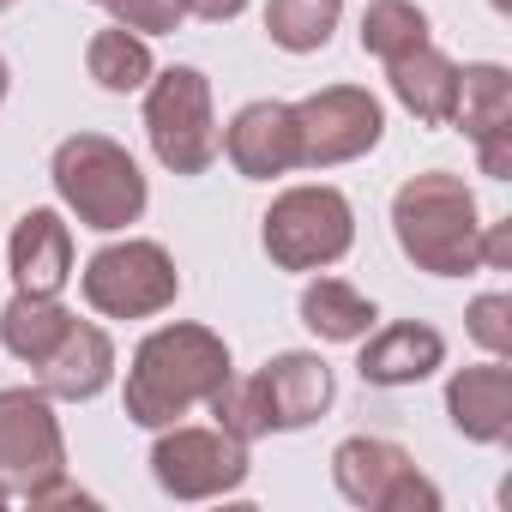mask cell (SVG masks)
Returning a JSON list of instances; mask_svg holds the SVG:
<instances>
[{"instance_id":"6da1fadb","label":"cell","mask_w":512,"mask_h":512,"mask_svg":"<svg viewBox=\"0 0 512 512\" xmlns=\"http://www.w3.org/2000/svg\"><path fill=\"white\" fill-rule=\"evenodd\" d=\"M223 380H229V344H223V332L175 320V326H157V332L139 338V350L127 362L121 404H127V422L169 428L187 410H199Z\"/></svg>"},{"instance_id":"7a4b0ae2","label":"cell","mask_w":512,"mask_h":512,"mask_svg":"<svg viewBox=\"0 0 512 512\" xmlns=\"http://www.w3.org/2000/svg\"><path fill=\"white\" fill-rule=\"evenodd\" d=\"M392 235L404 247V260L428 278H464L482 266V211H476V193L446 175V169H428V175H410L398 193H392Z\"/></svg>"},{"instance_id":"3957f363","label":"cell","mask_w":512,"mask_h":512,"mask_svg":"<svg viewBox=\"0 0 512 512\" xmlns=\"http://www.w3.org/2000/svg\"><path fill=\"white\" fill-rule=\"evenodd\" d=\"M49 181H55L61 205L85 229H97V235H115V229L139 223L145 205H151V187H145L133 151L115 145L109 133H73V139H61L55 157H49Z\"/></svg>"},{"instance_id":"277c9868","label":"cell","mask_w":512,"mask_h":512,"mask_svg":"<svg viewBox=\"0 0 512 512\" xmlns=\"http://www.w3.org/2000/svg\"><path fill=\"white\" fill-rule=\"evenodd\" d=\"M260 247L278 272H326L356 247V211L326 181L284 187L260 217Z\"/></svg>"},{"instance_id":"5b68a950","label":"cell","mask_w":512,"mask_h":512,"mask_svg":"<svg viewBox=\"0 0 512 512\" xmlns=\"http://www.w3.org/2000/svg\"><path fill=\"white\" fill-rule=\"evenodd\" d=\"M145 139L169 175H205L217 163V115L211 79L199 67H163L145 85Z\"/></svg>"},{"instance_id":"8992f818","label":"cell","mask_w":512,"mask_h":512,"mask_svg":"<svg viewBox=\"0 0 512 512\" xmlns=\"http://www.w3.org/2000/svg\"><path fill=\"white\" fill-rule=\"evenodd\" d=\"M79 290H85L91 314H103V320H151V314L175 308L181 272H175L163 241L127 235V241H109L91 253L79 272Z\"/></svg>"},{"instance_id":"52a82bcc","label":"cell","mask_w":512,"mask_h":512,"mask_svg":"<svg viewBox=\"0 0 512 512\" xmlns=\"http://www.w3.org/2000/svg\"><path fill=\"white\" fill-rule=\"evenodd\" d=\"M253 458H247V440L223 434L217 422L211 428H187V422H169L157 428V446H151V482L169 494V500H223L247 482Z\"/></svg>"},{"instance_id":"ba28073f","label":"cell","mask_w":512,"mask_h":512,"mask_svg":"<svg viewBox=\"0 0 512 512\" xmlns=\"http://www.w3.org/2000/svg\"><path fill=\"white\" fill-rule=\"evenodd\" d=\"M332 488L362 512H440V488L398 440L380 434H350L332 452Z\"/></svg>"},{"instance_id":"9c48e42d","label":"cell","mask_w":512,"mask_h":512,"mask_svg":"<svg viewBox=\"0 0 512 512\" xmlns=\"http://www.w3.org/2000/svg\"><path fill=\"white\" fill-rule=\"evenodd\" d=\"M0 476L19 488V500L67 476V434L43 386H0Z\"/></svg>"},{"instance_id":"30bf717a","label":"cell","mask_w":512,"mask_h":512,"mask_svg":"<svg viewBox=\"0 0 512 512\" xmlns=\"http://www.w3.org/2000/svg\"><path fill=\"white\" fill-rule=\"evenodd\" d=\"M296 133H302V169H338L380 145L386 109L362 85H326L296 103Z\"/></svg>"},{"instance_id":"8fae6325","label":"cell","mask_w":512,"mask_h":512,"mask_svg":"<svg viewBox=\"0 0 512 512\" xmlns=\"http://www.w3.org/2000/svg\"><path fill=\"white\" fill-rule=\"evenodd\" d=\"M217 151L235 163L241 181H278L290 169H302V133H296V103L260 97V103H241L235 121L223 127Z\"/></svg>"},{"instance_id":"7c38bea8","label":"cell","mask_w":512,"mask_h":512,"mask_svg":"<svg viewBox=\"0 0 512 512\" xmlns=\"http://www.w3.org/2000/svg\"><path fill=\"white\" fill-rule=\"evenodd\" d=\"M253 380H260L266 428H272V434L314 428V422L332 410V398H338V380H332V368H326L314 350H284V356H272Z\"/></svg>"},{"instance_id":"4fadbf2b","label":"cell","mask_w":512,"mask_h":512,"mask_svg":"<svg viewBox=\"0 0 512 512\" xmlns=\"http://www.w3.org/2000/svg\"><path fill=\"white\" fill-rule=\"evenodd\" d=\"M7 272L25 296H61L67 278H73V229L61 211L37 205L13 223V241H7Z\"/></svg>"},{"instance_id":"5bb4252c","label":"cell","mask_w":512,"mask_h":512,"mask_svg":"<svg viewBox=\"0 0 512 512\" xmlns=\"http://www.w3.org/2000/svg\"><path fill=\"white\" fill-rule=\"evenodd\" d=\"M446 416L476 446H506L512 434V368L506 356H488L476 368H458L446 380Z\"/></svg>"},{"instance_id":"9a60e30c","label":"cell","mask_w":512,"mask_h":512,"mask_svg":"<svg viewBox=\"0 0 512 512\" xmlns=\"http://www.w3.org/2000/svg\"><path fill=\"white\" fill-rule=\"evenodd\" d=\"M115 380V338L91 320H73L67 338L37 362V386L55 398V404H85L97 398L103 386Z\"/></svg>"},{"instance_id":"2e32d148","label":"cell","mask_w":512,"mask_h":512,"mask_svg":"<svg viewBox=\"0 0 512 512\" xmlns=\"http://www.w3.org/2000/svg\"><path fill=\"white\" fill-rule=\"evenodd\" d=\"M434 368H446V338L428 320H392V326L368 332L362 338V362H356V374L368 386H386V392L392 386H416Z\"/></svg>"},{"instance_id":"e0dca14e","label":"cell","mask_w":512,"mask_h":512,"mask_svg":"<svg viewBox=\"0 0 512 512\" xmlns=\"http://www.w3.org/2000/svg\"><path fill=\"white\" fill-rule=\"evenodd\" d=\"M386 79H392V97L422 121V127H446L452 121V91H458V61L440 55L434 43L386 61Z\"/></svg>"},{"instance_id":"ac0fdd59","label":"cell","mask_w":512,"mask_h":512,"mask_svg":"<svg viewBox=\"0 0 512 512\" xmlns=\"http://www.w3.org/2000/svg\"><path fill=\"white\" fill-rule=\"evenodd\" d=\"M464 139H488L500 127H512V73L500 61H470L458 67V91H452V121Z\"/></svg>"},{"instance_id":"d6986e66","label":"cell","mask_w":512,"mask_h":512,"mask_svg":"<svg viewBox=\"0 0 512 512\" xmlns=\"http://www.w3.org/2000/svg\"><path fill=\"white\" fill-rule=\"evenodd\" d=\"M374 320H380V308L356 284H344V278H314L302 290V326L320 344H362L374 332Z\"/></svg>"},{"instance_id":"ffe728a7","label":"cell","mask_w":512,"mask_h":512,"mask_svg":"<svg viewBox=\"0 0 512 512\" xmlns=\"http://www.w3.org/2000/svg\"><path fill=\"white\" fill-rule=\"evenodd\" d=\"M79 314H67L61 308V296H13L7 308H0V344H7V356L13 362H25V368H37L61 338H67V326H73Z\"/></svg>"},{"instance_id":"44dd1931","label":"cell","mask_w":512,"mask_h":512,"mask_svg":"<svg viewBox=\"0 0 512 512\" xmlns=\"http://www.w3.org/2000/svg\"><path fill=\"white\" fill-rule=\"evenodd\" d=\"M85 73L97 79V91H109V97H133V91L151 85L157 61H151V43H145L139 31L109 25V31H97V37L85 43Z\"/></svg>"},{"instance_id":"7402d4cb","label":"cell","mask_w":512,"mask_h":512,"mask_svg":"<svg viewBox=\"0 0 512 512\" xmlns=\"http://www.w3.org/2000/svg\"><path fill=\"white\" fill-rule=\"evenodd\" d=\"M344 19V0H266V37L284 55H320Z\"/></svg>"},{"instance_id":"603a6c76","label":"cell","mask_w":512,"mask_h":512,"mask_svg":"<svg viewBox=\"0 0 512 512\" xmlns=\"http://www.w3.org/2000/svg\"><path fill=\"white\" fill-rule=\"evenodd\" d=\"M422 43H434V37H428V13L416 7V0H368V13H362V55L398 61V55H410Z\"/></svg>"},{"instance_id":"cb8c5ba5","label":"cell","mask_w":512,"mask_h":512,"mask_svg":"<svg viewBox=\"0 0 512 512\" xmlns=\"http://www.w3.org/2000/svg\"><path fill=\"white\" fill-rule=\"evenodd\" d=\"M205 410L217 416L223 434H235V440H247V446L260 440V434H272V428H266V398H260V380H253V374H247V380L229 374V380L205 398Z\"/></svg>"},{"instance_id":"d4e9b609","label":"cell","mask_w":512,"mask_h":512,"mask_svg":"<svg viewBox=\"0 0 512 512\" xmlns=\"http://www.w3.org/2000/svg\"><path fill=\"white\" fill-rule=\"evenodd\" d=\"M464 332L488 350V356H512V296L488 290L464 308Z\"/></svg>"},{"instance_id":"484cf974","label":"cell","mask_w":512,"mask_h":512,"mask_svg":"<svg viewBox=\"0 0 512 512\" xmlns=\"http://www.w3.org/2000/svg\"><path fill=\"white\" fill-rule=\"evenodd\" d=\"M103 7L115 13L121 31H139V37H169V31H181V19H187L181 0H103Z\"/></svg>"},{"instance_id":"4316f807","label":"cell","mask_w":512,"mask_h":512,"mask_svg":"<svg viewBox=\"0 0 512 512\" xmlns=\"http://www.w3.org/2000/svg\"><path fill=\"white\" fill-rule=\"evenodd\" d=\"M476 157H482V175L506 181V175H512V127H500V133L476 139Z\"/></svg>"},{"instance_id":"83f0119b","label":"cell","mask_w":512,"mask_h":512,"mask_svg":"<svg viewBox=\"0 0 512 512\" xmlns=\"http://www.w3.org/2000/svg\"><path fill=\"white\" fill-rule=\"evenodd\" d=\"M506 260H512V217L482 223V266L488 272H506Z\"/></svg>"},{"instance_id":"f1b7e54d","label":"cell","mask_w":512,"mask_h":512,"mask_svg":"<svg viewBox=\"0 0 512 512\" xmlns=\"http://www.w3.org/2000/svg\"><path fill=\"white\" fill-rule=\"evenodd\" d=\"M181 7H187V19L229 25V19H241V13H247V0H181Z\"/></svg>"},{"instance_id":"f546056e","label":"cell","mask_w":512,"mask_h":512,"mask_svg":"<svg viewBox=\"0 0 512 512\" xmlns=\"http://www.w3.org/2000/svg\"><path fill=\"white\" fill-rule=\"evenodd\" d=\"M7 91H13V67L0 61V103H7Z\"/></svg>"},{"instance_id":"4dcf8cb0","label":"cell","mask_w":512,"mask_h":512,"mask_svg":"<svg viewBox=\"0 0 512 512\" xmlns=\"http://www.w3.org/2000/svg\"><path fill=\"white\" fill-rule=\"evenodd\" d=\"M13 500H19V488H13L7 476H0V506H13Z\"/></svg>"},{"instance_id":"1f68e13d","label":"cell","mask_w":512,"mask_h":512,"mask_svg":"<svg viewBox=\"0 0 512 512\" xmlns=\"http://www.w3.org/2000/svg\"><path fill=\"white\" fill-rule=\"evenodd\" d=\"M488 7H494V13H512V0H488Z\"/></svg>"},{"instance_id":"d6a6232c","label":"cell","mask_w":512,"mask_h":512,"mask_svg":"<svg viewBox=\"0 0 512 512\" xmlns=\"http://www.w3.org/2000/svg\"><path fill=\"white\" fill-rule=\"evenodd\" d=\"M7 7H19V0H0V13H7Z\"/></svg>"},{"instance_id":"836d02e7","label":"cell","mask_w":512,"mask_h":512,"mask_svg":"<svg viewBox=\"0 0 512 512\" xmlns=\"http://www.w3.org/2000/svg\"><path fill=\"white\" fill-rule=\"evenodd\" d=\"M91 7H103V0H91Z\"/></svg>"}]
</instances>
